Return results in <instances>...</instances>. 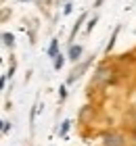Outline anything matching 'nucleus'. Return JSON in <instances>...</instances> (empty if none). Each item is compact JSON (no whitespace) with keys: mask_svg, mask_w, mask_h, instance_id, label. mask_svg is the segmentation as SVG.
Instances as JSON below:
<instances>
[{"mask_svg":"<svg viewBox=\"0 0 136 146\" xmlns=\"http://www.w3.org/2000/svg\"><path fill=\"white\" fill-rule=\"evenodd\" d=\"M134 109H136V94H134Z\"/></svg>","mask_w":136,"mask_h":146,"instance_id":"20","label":"nucleus"},{"mask_svg":"<svg viewBox=\"0 0 136 146\" xmlns=\"http://www.w3.org/2000/svg\"><path fill=\"white\" fill-rule=\"evenodd\" d=\"M132 131H134V134H136V109H132Z\"/></svg>","mask_w":136,"mask_h":146,"instance_id":"13","label":"nucleus"},{"mask_svg":"<svg viewBox=\"0 0 136 146\" xmlns=\"http://www.w3.org/2000/svg\"><path fill=\"white\" fill-rule=\"evenodd\" d=\"M69 127H71V121H69V119H65V121H63V125H61L59 136H61V138H65V134H67V129H69Z\"/></svg>","mask_w":136,"mask_h":146,"instance_id":"10","label":"nucleus"},{"mask_svg":"<svg viewBox=\"0 0 136 146\" xmlns=\"http://www.w3.org/2000/svg\"><path fill=\"white\" fill-rule=\"evenodd\" d=\"M103 4V0H96V2H94V6H100Z\"/></svg>","mask_w":136,"mask_h":146,"instance_id":"18","label":"nucleus"},{"mask_svg":"<svg viewBox=\"0 0 136 146\" xmlns=\"http://www.w3.org/2000/svg\"><path fill=\"white\" fill-rule=\"evenodd\" d=\"M117 34H119V25L113 29V34H111V40H109V42H107V46H105V52H107V54L113 50V46H115V38H117Z\"/></svg>","mask_w":136,"mask_h":146,"instance_id":"7","label":"nucleus"},{"mask_svg":"<svg viewBox=\"0 0 136 146\" xmlns=\"http://www.w3.org/2000/svg\"><path fill=\"white\" fill-rule=\"evenodd\" d=\"M11 17V9H2L0 11V21H4V19H9Z\"/></svg>","mask_w":136,"mask_h":146,"instance_id":"12","label":"nucleus"},{"mask_svg":"<svg viewBox=\"0 0 136 146\" xmlns=\"http://www.w3.org/2000/svg\"><path fill=\"white\" fill-rule=\"evenodd\" d=\"M57 44H59V40H52L50 46H48V56H50V58H54V56L59 54V52H57Z\"/></svg>","mask_w":136,"mask_h":146,"instance_id":"9","label":"nucleus"},{"mask_svg":"<svg viewBox=\"0 0 136 146\" xmlns=\"http://www.w3.org/2000/svg\"><path fill=\"white\" fill-rule=\"evenodd\" d=\"M2 127H4V121H0V129H2Z\"/></svg>","mask_w":136,"mask_h":146,"instance_id":"19","label":"nucleus"},{"mask_svg":"<svg viewBox=\"0 0 136 146\" xmlns=\"http://www.w3.org/2000/svg\"><path fill=\"white\" fill-rule=\"evenodd\" d=\"M59 90H61V92H59V94H61V100H65V98H67V88H65V86H61Z\"/></svg>","mask_w":136,"mask_h":146,"instance_id":"15","label":"nucleus"},{"mask_svg":"<svg viewBox=\"0 0 136 146\" xmlns=\"http://www.w3.org/2000/svg\"><path fill=\"white\" fill-rule=\"evenodd\" d=\"M63 13H65V15H69V13H71V4H65V11Z\"/></svg>","mask_w":136,"mask_h":146,"instance_id":"17","label":"nucleus"},{"mask_svg":"<svg viewBox=\"0 0 136 146\" xmlns=\"http://www.w3.org/2000/svg\"><path fill=\"white\" fill-rule=\"evenodd\" d=\"M115 73H117V69L113 67V65H100V67L94 71V75L90 79V90L92 88H107L109 84L115 79Z\"/></svg>","mask_w":136,"mask_h":146,"instance_id":"1","label":"nucleus"},{"mask_svg":"<svg viewBox=\"0 0 136 146\" xmlns=\"http://www.w3.org/2000/svg\"><path fill=\"white\" fill-rule=\"evenodd\" d=\"M63 63H65V56H63V54H61V52H59V54H57V56L52 58V67H54V69L59 71L61 67H63Z\"/></svg>","mask_w":136,"mask_h":146,"instance_id":"8","label":"nucleus"},{"mask_svg":"<svg viewBox=\"0 0 136 146\" xmlns=\"http://www.w3.org/2000/svg\"><path fill=\"white\" fill-rule=\"evenodd\" d=\"M82 52H84V48H82L80 44H71L69 46V52H67V58L73 63H80L82 61Z\"/></svg>","mask_w":136,"mask_h":146,"instance_id":"4","label":"nucleus"},{"mask_svg":"<svg viewBox=\"0 0 136 146\" xmlns=\"http://www.w3.org/2000/svg\"><path fill=\"white\" fill-rule=\"evenodd\" d=\"M92 61H94V56H90V58H86V61H80L76 67L71 69V73H69V77H67V84H73L76 79H80L82 77V73H84L88 67L92 65Z\"/></svg>","mask_w":136,"mask_h":146,"instance_id":"3","label":"nucleus"},{"mask_svg":"<svg viewBox=\"0 0 136 146\" xmlns=\"http://www.w3.org/2000/svg\"><path fill=\"white\" fill-rule=\"evenodd\" d=\"M86 17H88L86 13H82V15H80V19L76 21V25H73V29H71V36H69V40H76V34L80 31V27H82V23L86 21Z\"/></svg>","mask_w":136,"mask_h":146,"instance_id":"6","label":"nucleus"},{"mask_svg":"<svg viewBox=\"0 0 136 146\" xmlns=\"http://www.w3.org/2000/svg\"><path fill=\"white\" fill-rule=\"evenodd\" d=\"M0 38H2V42H4L6 46H13V44H15V40H13V36H11V34H2Z\"/></svg>","mask_w":136,"mask_h":146,"instance_id":"11","label":"nucleus"},{"mask_svg":"<svg viewBox=\"0 0 136 146\" xmlns=\"http://www.w3.org/2000/svg\"><path fill=\"white\" fill-rule=\"evenodd\" d=\"M6 79H9V77H6V73H4V75L0 77V92H2V88H4V84H6Z\"/></svg>","mask_w":136,"mask_h":146,"instance_id":"16","label":"nucleus"},{"mask_svg":"<svg viewBox=\"0 0 136 146\" xmlns=\"http://www.w3.org/2000/svg\"><path fill=\"white\" fill-rule=\"evenodd\" d=\"M128 138L121 131H105L103 134V146H126Z\"/></svg>","mask_w":136,"mask_h":146,"instance_id":"2","label":"nucleus"},{"mask_svg":"<svg viewBox=\"0 0 136 146\" xmlns=\"http://www.w3.org/2000/svg\"><path fill=\"white\" fill-rule=\"evenodd\" d=\"M96 21H98V17H92L90 21H88V31H92V27L96 25Z\"/></svg>","mask_w":136,"mask_h":146,"instance_id":"14","label":"nucleus"},{"mask_svg":"<svg viewBox=\"0 0 136 146\" xmlns=\"http://www.w3.org/2000/svg\"><path fill=\"white\" fill-rule=\"evenodd\" d=\"M90 117H94V109L92 107H84L80 111V121L82 123H88V121H90Z\"/></svg>","mask_w":136,"mask_h":146,"instance_id":"5","label":"nucleus"}]
</instances>
